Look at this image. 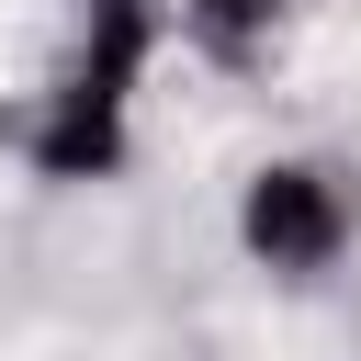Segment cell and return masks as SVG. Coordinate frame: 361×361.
Masks as SVG:
<instances>
[{
    "label": "cell",
    "instance_id": "6da1fadb",
    "mask_svg": "<svg viewBox=\"0 0 361 361\" xmlns=\"http://www.w3.org/2000/svg\"><path fill=\"white\" fill-rule=\"evenodd\" d=\"M180 45L169 0H79L56 68L34 79V102L11 113V158L45 192H102L135 169V124H147V79Z\"/></svg>",
    "mask_w": 361,
    "mask_h": 361
},
{
    "label": "cell",
    "instance_id": "7a4b0ae2",
    "mask_svg": "<svg viewBox=\"0 0 361 361\" xmlns=\"http://www.w3.org/2000/svg\"><path fill=\"white\" fill-rule=\"evenodd\" d=\"M226 237H237V259H248L259 282L316 293V282H338L350 248H361V169L327 158V147H282V158H259V169L237 180Z\"/></svg>",
    "mask_w": 361,
    "mask_h": 361
},
{
    "label": "cell",
    "instance_id": "3957f363",
    "mask_svg": "<svg viewBox=\"0 0 361 361\" xmlns=\"http://www.w3.org/2000/svg\"><path fill=\"white\" fill-rule=\"evenodd\" d=\"M169 11H180V45L203 68H271L316 0H169Z\"/></svg>",
    "mask_w": 361,
    "mask_h": 361
}]
</instances>
